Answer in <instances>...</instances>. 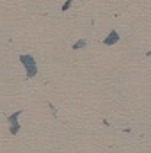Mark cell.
Here are the masks:
<instances>
[{
    "instance_id": "1",
    "label": "cell",
    "mask_w": 151,
    "mask_h": 153,
    "mask_svg": "<svg viewBox=\"0 0 151 153\" xmlns=\"http://www.w3.org/2000/svg\"><path fill=\"white\" fill-rule=\"evenodd\" d=\"M20 62H21V66L27 71V78H34L38 75V64H36V59L32 55H29V53L20 55Z\"/></svg>"
},
{
    "instance_id": "3",
    "label": "cell",
    "mask_w": 151,
    "mask_h": 153,
    "mask_svg": "<svg viewBox=\"0 0 151 153\" xmlns=\"http://www.w3.org/2000/svg\"><path fill=\"white\" fill-rule=\"evenodd\" d=\"M7 125H9V134L11 135H16L21 130V123L20 121H13V123H7Z\"/></svg>"
},
{
    "instance_id": "2",
    "label": "cell",
    "mask_w": 151,
    "mask_h": 153,
    "mask_svg": "<svg viewBox=\"0 0 151 153\" xmlns=\"http://www.w3.org/2000/svg\"><path fill=\"white\" fill-rule=\"evenodd\" d=\"M115 43H119V34H117V30H110L109 36L103 39V45L105 46H114Z\"/></svg>"
},
{
    "instance_id": "5",
    "label": "cell",
    "mask_w": 151,
    "mask_h": 153,
    "mask_svg": "<svg viewBox=\"0 0 151 153\" xmlns=\"http://www.w3.org/2000/svg\"><path fill=\"white\" fill-rule=\"evenodd\" d=\"M21 116V111H16L14 114H11V116H7V123H13V121H18V117Z\"/></svg>"
},
{
    "instance_id": "6",
    "label": "cell",
    "mask_w": 151,
    "mask_h": 153,
    "mask_svg": "<svg viewBox=\"0 0 151 153\" xmlns=\"http://www.w3.org/2000/svg\"><path fill=\"white\" fill-rule=\"evenodd\" d=\"M73 2H75V0H66V2H64V5H62V11H68V9L71 7V4H73Z\"/></svg>"
},
{
    "instance_id": "4",
    "label": "cell",
    "mask_w": 151,
    "mask_h": 153,
    "mask_svg": "<svg viewBox=\"0 0 151 153\" xmlns=\"http://www.w3.org/2000/svg\"><path fill=\"white\" fill-rule=\"evenodd\" d=\"M84 46H87V39H78V41H75L73 43V50H80V48H84Z\"/></svg>"
}]
</instances>
